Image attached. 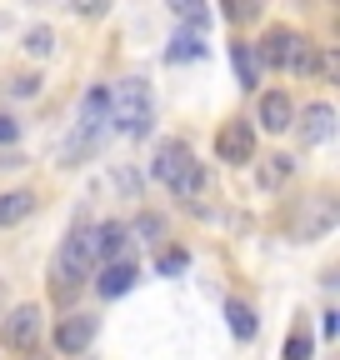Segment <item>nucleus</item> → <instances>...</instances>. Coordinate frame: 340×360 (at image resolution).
Instances as JSON below:
<instances>
[{"label":"nucleus","mask_w":340,"mask_h":360,"mask_svg":"<svg viewBox=\"0 0 340 360\" xmlns=\"http://www.w3.org/2000/svg\"><path fill=\"white\" fill-rule=\"evenodd\" d=\"M140 281V270L131 265V260H115V265H100V281H96V290L105 295V300H115V295H125Z\"/></svg>","instance_id":"obj_11"},{"label":"nucleus","mask_w":340,"mask_h":360,"mask_svg":"<svg viewBox=\"0 0 340 360\" xmlns=\"http://www.w3.org/2000/svg\"><path fill=\"white\" fill-rule=\"evenodd\" d=\"M195 56H205V45H200V35L190 30V35H176V45L165 51V60L170 65H181V60H195Z\"/></svg>","instance_id":"obj_17"},{"label":"nucleus","mask_w":340,"mask_h":360,"mask_svg":"<svg viewBox=\"0 0 340 360\" xmlns=\"http://www.w3.org/2000/svg\"><path fill=\"white\" fill-rule=\"evenodd\" d=\"M310 345H315L310 330H306V326H295V330L285 335V360H310Z\"/></svg>","instance_id":"obj_18"},{"label":"nucleus","mask_w":340,"mask_h":360,"mask_svg":"<svg viewBox=\"0 0 340 360\" xmlns=\"http://www.w3.org/2000/svg\"><path fill=\"white\" fill-rule=\"evenodd\" d=\"M35 335H40V305H15L6 321H0V340L11 350H30Z\"/></svg>","instance_id":"obj_6"},{"label":"nucleus","mask_w":340,"mask_h":360,"mask_svg":"<svg viewBox=\"0 0 340 360\" xmlns=\"http://www.w3.org/2000/svg\"><path fill=\"white\" fill-rule=\"evenodd\" d=\"M225 321H230V330H235V340H250L255 335V310L245 305V300H225Z\"/></svg>","instance_id":"obj_15"},{"label":"nucleus","mask_w":340,"mask_h":360,"mask_svg":"<svg viewBox=\"0 0 340 360\" xmlns=\"http://www.w3.org/2000/svg\"><path fill=\"white\" fill-rule=\"evenodd\" d=\"M25 51H30V56H51V30L35 25V30L25 35Z\"/></svg>","instance_id":"obj_20"},{"label":"nucleus","mask_w":340,"mask_h":360,"mask_svg":"<svg viewBox=\"0 0 340 360\" xmlns=\"http://www.w3.org/2000/svg\"><path fill=\"white\" fill-rule=\"evenodd\" d=\"M295 45H301V35L285 30V25H275V30H266V40H261V60H266V65H290Z\"/></svg>","instance_id":"obj_12"},{"label":"nucleus","mask_w":340,"mask_h":360,"mask_svg":"<svg viewBox=\"0 0 340 360\" xmlns=\"http://www.w3.org/2000/svg\"><path fill=\"white\" fill-rule=\"evenodd\" d=\"M30 360H35V355H30Z\"/></svg>","instance_id":"obj_27"},{"label":"nucleus","mask_w":340,"mask_h":360,"mask_svg":"<svg viewBox=\"0 0 340 360\" xmlns=\"http://www.w3.org/2000/svg\"><path fill=\"white\" fill-rule=\"evenodd\" d=\"M125 236H131V231H125L120 220H100L96 231H91L96 260H100V265H115V260H120V250H125Z\"/></svg>","instance_id":"obj_9"},{"label":"nucleus","mask_w":340,"mask_h":360,"mask_svg":"<svg viewBox=\"0 0 340 360\" xmlns=\"http://www.w3.org/2000/svg\"><path fill=\"white\" fill-rule=\"evenodd\" d=\"M216 155H221L225 165L255 160V130H250V120H225V125H221V135H216Z\"/></svg>","instance_id":"obj_4"},{"label":"nucleus","mask_w":340,"mask_h":360,"mask_svg":"<svg viewBox=\"0 0 340 360\" xmlns=\"http://www.w3.org/2000/svg\"><path fill=\"white\" fill-rule=\"evenodd\" d=\"M230 60H235V75H240V85H245V90L261 85V70H255V51H250L245 40H235V45H230Z\"/></svg>","instance_id":"obj_14"},{"label":"nucleus","mask_w":340,"mask_h":360,"mask_svg":"<svg viewBox=\"0 0 340 360\" xmlns=\"http://www.w3.org/2000/svg\"><path fill=\"white\" fill-rule=\"evenodd\" d=\"M335 200L330 195H310V200H301V215H295V240H320L330 225H335Z\"/></svg>","instance_id":"obj_5"},{"label":"nucleus","mask_w":340,"mask_h":360,"mask_svg":"<svg viewBox=\"0 0 340 360\" xmlns=\"http://www.w3.org/2000/svg\"><path fill=\"white\" fill-rule=\"evenodd\" d=\"M261 125H266L270 135H285V130L295 125V105H290L285 90H266V96H261Z\"/></svg>","instance_id":"obj_8"},{"label":"nucleus","mask_w":340,"mask_h":360,"mask_svg":"<svg viewBox=\"0 0 340 360\" xmlns=\"http://www.w3.org/2000/svg\"><path fill=\"white\" fill-rule=\"evenodd\" d=\"M290 170H295L290 155H266V165H261V186H266V191L285 186V175H290Z\"/></svg>","instance_id":"obj_16"},{"label":"nucleus","mask_w":340,"mask_h":360,"mask_svg":"<svg viewBox=\"0 0 340 360\" xmlns=\"http://www.w3.org/2000/svg\"><path fill=\"white\" fill-rule=\"evenodd\" d=\"M96 330H100L96 315H65V321L55 326V350L60 355H85L91 340H96Z\"/></svg>","instance_id":"obj_7"},{"label":"nucleus","mask_w":340,"mask_h":360,"mask_svg":"<svg viewBox=\"0 0 340 360\" xmlns=\"http://www.w3.org/2000/svg\"><path fill=\"white\" fill-rule=\"evenodd\" d=\"M30 210H35L30 191H6V195H0V231H6V225H20Z\"/></svg>","instance_id":"obj_13"},{"label":"nucleus","mask_w":340,"mask_h":360,"mask_svg":"<svg viewBox=\"0 0 340 360\" xmlns=\"http://www.w3.org/2000/svg\"><path fill=\"white\" fill-rule=\"evenodd\" d=\"M11 141H20V120L0 115V146H11Z\"/></svg>","instance_id":"obj_24"},{"label":"nucleus","mask_w":340,"mask_h":360,"mask_svg":"<svg viewBox=\"0 0 340 360\" xmlns=\"http://www.w3.org/2000/svg\"><path fill=\"white\" fill-rule=\"evenodd\" d=\"M170 11H176V20H185V25H195V30H205V20H210V11H200V6H181V0H176Z\"/></svg>","instance_id":"obj_19"},{"label":"nucleus","mask_w":340,"mask_h":360,"mask_svg":"<svg viewBox=\"0 0 340 360\" xmlns=\"http://www.w3.org/2000/svg\"><path fill=\"white\" fill-rule=\"evenodd\" d=\"M91 270H96V245H91V225H80V231L60 245L55 265H51V295L70 300L80 290V281H91Z\"/></svg>","instance_id":"obj_1"},{"label":"nucleus","mask_w":340,"mask_h":360,"mask_svg":"<svg viewBox=\"0 0 340 360\" xmlns=\"http://www.w3.org/2000/svg\"><path fill=\"white\" fill-rule=\"evenodd\" d=\"M160 231H165V225H160V215H140V220H136V236H140V240H155Z\"/></svg>","instance_id":"obj_22"},{"label":"nucleus","mask_w":340,"mask_h":360,"mask_svg":"<svg viewBox=\"0 0 340 360\" xmlns=\"http://www.w3.org/2000/svg\"><path fill=\"white\" fill-rule=\"evenodd\" d=\"M335 330H340V315H335V310H325V315H320V335H325V340H335Z\"/></svg>","instance_id":"obj_25"},{"label":"nucleus","mask_w":340,"mask_h":360,"mask_svg":"<svg viewBox=\"0 0 340 360\" xmlns=\"http://www.w3.org/2000/svg\"><path fill=\"white\" fill-rule=\"evenodd\" d=\"M185 265H190V255H185V250H165V255H160V276H181Z\"/></svg>","instance_id":"obj_21"},{"label":"nucleus","mask_w":340,"mask_h":360,"mask_svg":"<svg viewBox=\"0 0 340 360\" xmlns=\"http://www.w3.org/2000/svg\"><path fill=\"white\" fill-rule=\"evenodd\" d=\"M335 135V110L330 105H306L301 110V146H325Z\"/></svg>","instance_id":"obj_10"},{"label":"nucleus","mask_w":340,"mask_h":360,"mask_svg":"<svg viewBox=\"0 0 340 360\" xmlns=\"http://www.w3.org/2000/svg\"><path fill=\"white\" fill-rule=\"evenodd\" d=\"M150 115H155V101H150V85L145 80H120L110 90V120H115V130L145 135L150 130Z\"/></svg>","instance_id":"obj_3"},{"label":"nucleus","mask_w":340,"mask_h":360,"mask_svg":"<svg viewBox=\"0 0 340 360\" xmlns=\"http://www.w3.org/2000/svg\"><path fill=\"white\" fill-rule=\"evenodd\" d=\"M155 180L170 186V195H181V200H195L205 191V170H200V160L190 155L185 141H165L155 150Z\"/></svg>","instance_id":"obj_2"},{"label":"nucleus","mask_w":340,"mask_h":360,"mask_svg":"<svg viewBox=\"0 0 340 360\" xmlns=\"http://www.w3.org/2000/svg\"><path fill=\"white\" fill-rule=\"evenodd\" d=\"M40 90V75H15L11 80V96H35Z\"/></svg>","instance_id":"obj_23"},{"label":"nucleus","mask_w":340,"mask_h":360,"mask_svg":"<svg viewBox=\"0 0 340 360\" xmlns=\"http://www.w3.org/2000/svg\"><path fill=\"white\" fill-rule=\"evenodd\" d=\"M225 15H230V20H255L261 11H255V6H225Z\"/></svg>","instance_id":"obj_26"}]
</instances>
